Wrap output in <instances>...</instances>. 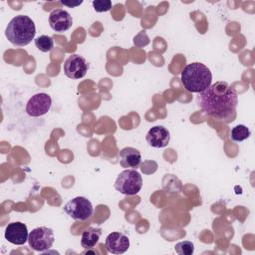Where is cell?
<instances>
[{
  "label": "cell",
  "instance_id": "9c48e42d",
  "mask_svg": "<svg viewBox=\"0 0 255 255\" xmlns=\"http://www.w3.org/2000/svg\"><path fill=\"white\" fill-rule=\"evenodd\" d=\"M5 239L14 245H23L28 241L29 233L27 226L20 222H12L6 226L4 232Z\"/></svg>",
  "mask_w": 255,
  "mask_h": 255
},
{
  "label": "cell",
  "instance_id": "3957f363",
  "mask_svg": "<svg viewBox=\"0 0 255 255\" xmlns=\"http://www.w3.org/2000/svg\"><path fill=\"white\" fill-rule=\"evenodd\" d=\"M36 34L34 21L26 15H18L10 20L6 29L5 36L10 43L15 46H27L32 42Z\"/></svg>",
  "mask_w": 255,
  "mask_h": 255
},
{
  "label": "cell",
  "instance_id": "52a82bcc",
  "mask_svg": "<svg viewBox=\"0 0 255 255\" xmlns=\"http://www.w3.org/2000/svg\"><path fill=\"white\" fill-rule=\"evenodd\" d=\"M52 106V99L46 93H38L32 96L26 105V113L30 117H41L47 114Z\"/></svg>",
  "mask_w": 255,
  "mask_h": 255
},
{
  "label": "cell",
  "instance_id": "9a60e30c",
  "mask_svg": "<svg viewBox=\"0 0 255 255\" xmlns=\"http://www.w3.org/2000/svg\"><path fill=\"white\" fill-rule=\"evenodd\" d=\"M251 134L250 129L244 125H237L231 129V138L234 141H243Z\"/></svg>",
  "mask_w": 255,
  "mask_h": 255
},
{
  "label": "cell",
  "instance_id": "5bb4252c",
  "mask_svg": "<svg viewBox=\"0 0 255 255\" xmlns=\"http://www.w3.org/2000/svg\"><path fill=\"white\" fill-rule=\"evenodd\" d=\"M102 235V230L97 227H89L82 233L81 245L85 249H90L96 246Z\"/></svg>",
  "mask_w": 255,
  "mask_h": 255
},
{
  "label": "cell",
  "instance_id": "ac0fdd59",
  "mask_svg": "<svg viewBox=\"0 0 255 255\" xmlns=\"http://www.w3.org/2000/svg\"><path fill=\"white\" fill-rule=\"evenodd\" d=\"M92 5L97 12H107L113 6L110 0H95L92 2Z\"/></svg>",
  "mask_w": 255,
  "mask_h": 255
},
{
  "label": "cell",
  "instance_id": "30bf717a",
  "mask_svg": "<svg viewBox=\"0 0 255 255\" xmlns=\"http://www.w3.org/2000/svg\"><path fill=\"white\" fill-rule=\"evenodd\" d=\"M105 246L112 254H123L129 248V239L122 232H112L106 237Z\"/></svg>",
  "mask_w": 255,
  "mask_h": 255
},
{
  "label": "cell",
  "instance_id": "7a4b0ae2",
  "mask_svg": "<svg viewBox=\"0 0 255 255\" xmlns=\"http://www.w3.org/2000/svg\"><path fill=\"white\" fill-rule=\"evenodd\" d=\"M181 82L188 92L199 94L211 85L212 74L204 64L193 62L184 67L181 72Z\"/></svg>",
  "mask_w": 255,
  "mask_h": 255
},
{
  "label": "cell",
  "instance_id": "d6986e66",
  "mask_svg": "<svg viewBox=\"0 0 255 255\" xmlns=\"http://www.w3.org/2000/svg\"><path fill=\"white\" fill-rule=\"evenodd\" d=\"M61 3L63 5H66V6H69V7H76V6H79L83 3V1H78V2H72V3H69V2H65V1H61Z\"/></svg>",
  "mask_w": 255,
  "mask_h": 255
},
{
  "label": "cell",
  "instance_id": "ba28073f",
  "mask_svg": "<svg viewBox=\"0 0 255 255\" xmlns=\"http://www.w3.org/2000/svg\"><path fill=\"white\" fill-rule=\"evenodd\" d=\"M89 65L86 59L78 54L71 55L64 63L65 75L73 80L83 78L88 72Z\"/></svg>",
  "mask_w": 255,
  "mask_h": 255
},
{
  "label": "cell",
  "instance_id": "5b68a950",
  "mask_svg": "<svg viewBox=\"0 0 255 255\" xmlns=\"http://www.w3.org/2000/svg\"><path fill=\"white\" fill-rule=\"evenodd\" d=\"M63 209L71 218L80 221L87 220L94 212L92 202L84 196H77L69 200Z\"/></svg>",
  "mask_w": 255,
  "mask_h": 255
},
{
  "label": "cell",
  "instance_id": "8fae6325",
  "mask_svg": "<svg viewBox=\"0 0 255 255\" xmlns=\"http://www.w3.org/2000/svg\"><path fill=\"white\" fill-rule=\"evenodd\" d=\"M50 27L56 32H64L71 28L73 24L72 16L63 9H55L49 15Z\"/></svg>",
  "mask_w": 255,
  "mask_h": 255
},
{
  "label": "cell",
  "instance_id": "e0dca14e",
  "mask_svg": "<svg viewBox=\"0 0 255 255\" xmlns=\"http://www.w3.org/2000/svg\"><path fill=\"white\" fill-rule=\"evenodd\" d=\"M174 250L179 255H191L194 251V245L191 241H181L175 244Z\"/></svg>",
  "mask_w": 255,
  "mask_h": 255
},
{
  "label": "cell",
  "instance_id": "2e32d148",
  "mask_svg": "<svg viewBox=\"0 0 255 255\" xmlns=\"http://www.w3.org/2000/svg\"><path fill=\"white\" fill-rule=\"evenodd\" d=\"M35 46L42 52H49L54 48V40L47 35L39 36L35 39Z\"/></svg>",
  "mask_w": 255,
  "mask_h": 255
},
{
  "label": "cell",
  "instance_id": "6da1fadb",
  "mask_svg": "<svg viewBox=\"0 0 255 255\" xmlns=\"http://www.w3.org/2000/svg\"><path fill=\"white\" fill-rule=\"evenodd\" d=\"M196 100L203 112L219 120H226L233 115L238 104L236 91L226 82H216L210 85L198 94Z\"/></svg>",
  "mask_w": 255,
  "mask_h": 255
},
{
  "label": "cell",
  "instance_id": "277c9868",
  "mask_svg": "<svg viewBox=\"0 0 255 255\" xmlns=\"http://www.w3.org/2000/svg\"><path fill=\"white\" fill-rule=\"evenodd\" d=\"M142 187V177L135 169H126L122 171L116 181L115 188L125 195L137 194Z\"/></svg>",
  "mask_w": 255,
  "mask_h": 255
},
{
  "label": "cell",
  "instance_id": "4fadbf2b",
  "mask_svg": "<svg viewBox=\"0 0 255 255\" xmlns=\"http://www.w3.org/2000/svg\"><path fill=\"white\" fill-rule=\"evenodd\" d=\"M120 157V164L125 167H131V168H136L140 165L141 163V155L138 149L134 147H125L120 151L119 154Z\"/></svg>",
  "mask_w": 255,
  "mask_h": 255
},
{
  "label": "cell",
  "instance_id": "8992f818",
  "mask_svg": "<svg viewBox=\"0 0 255 255\" xmlns=\"http://www.w3.org/2000/svg\"><path fill=\"white\" fill-rule=\"evenodd\" d=\"M54 241V231L49 227H37L29 233V245L33 250L38 252H44L49 250L52 247Z\"/></svg>",
  "mask_w": 255,
  "mask_h": 255
},
{
  "label": "cell",
  "instance_id": "7c38bea8",
  "mask_svg": "<svg viewBox=\"0 0 255 255\" xmlns=\"http://www.w3.org/2000/svg\"><path fill=\"white\" fill-rule=\"evenodd\" d=\"M145 138L150 146L155 148H161L168 144L170 139V133L166 128L162 126H155L147 131Z\"/></svg>",
  "mask_w": 255,
  "mask_h": 255
}]
</instances>
